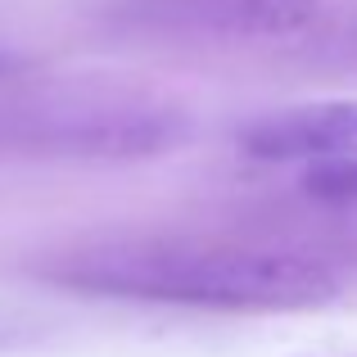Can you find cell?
Returning a JSON list of instances; mask_svg holds the SVG:
<instances>
[{"label":"cell","mask_w":357,"mask_h":357,"mask_svg":"<svg viewBox=\"0 0 357 357\" xmlns=\"http://www.w3.org/2000/svg\"><path fill=\"white\" fill-rule=\"evenodd\" d=\"M240 149L258 163H349L357 158V100H312L271 109L240 131Z\"/></svg>","instance_id":"4"},{"label":"cell","mask_w":357,"mask_h":357,"mask_svg":"<svg viewBox=\"0 0 357 357\" xmlns=\"http://www.w3.org/2000/svg\"><path fill=\"white\" fill-rule=\"evenodd\" d=\"M45 285L190 312H307L340 298L331 258L298 244L231 236H105L45 253Z\"/></svg>","instance_id":"1"},{"label":"cell","mask_w":357,"mask_h":357,"mask_svg":"<svg viewBox=\"0 0 357 357\" xmlns=\"http://www.w3.org/2000/svg\"><path fill=\"white\" fill-rule=\"evenodd\" d=\"M185 131L176 105L114 86H54L0 109V145L82 163L154 158L181 145Z\"/></svg>","instance_id":"2"},{"label":"cell","mask_w":357,"mask_h":357,"mask_svg":"<svg viewBox=\"0 0 357 357\" xmlns=\"http://www.w3.org/2000/svg\"><path fill=\"white\" fill-rule=\"evenodd\" d=\"M105 32L185 45L298 41L321 23V0H77Z\"/></svg>","instance_id":"3"},{"label":"cell","mask_w":357,"mask_h":357,"mask_svg":"<svg viewBox=\"0 0 357 357\" xmlns=\"http://www.w3.org/2000/svg\"><path fill=\"white\" fill-rule=\"evenodd\" d=\"M303 195L326 208H357V158L349 163H321V167H303Z\"/></svg>","instance_id":"5"}]
</instances>
